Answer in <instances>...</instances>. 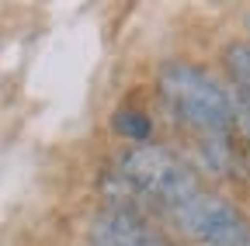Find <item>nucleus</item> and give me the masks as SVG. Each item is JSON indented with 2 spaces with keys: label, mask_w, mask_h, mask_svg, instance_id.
<instances>
[{
  "label": "nucleus",
  "mask_w": 250,
  "mask_h": 246,
  "mask_svg": "<svg viewBox=\"0 0 250 246\" xmlns=\"http://www.w3.org/2000/svg\"><path fill=\"white\" fill-rule=\"evenodd\" d=\"M118 173L136 194L149 198L167 215H174L198 191H205L198 173L184 160H177L170 149H160V146H136V149H129L122 156V163H118Z\"/></svg>",
  "instance_id": "2"
},
{
  "label": "nucleus",
  "mask_w": 250,
  "mask_h": 246,
  "mask_svg": "<svg viewBox=\"0 0 250 246\" xmlns=\"http://www.w3.org/2000/svg\"><path fill=\"white\" fill-rule=\"evenodd\" d=\"M170 219L202 246H250V222L226 198L212 191H198L188 205H181Z\"/></svg>",
  "instance_id": "3"
},
{
  "label": "nucleus",
  "mask_w": 250,
  "mask_h": 246,
  "mask_svg": "<svg viewBox=\"0 0 250 246\" xmlns=\"http://www.w3.org/2000/svg\"><path fill=\"white\" fill-rule=\"evenodd\" d=\"M115 129H118L122 135H129L132 142H143V139L149 135V118H146L143 111H118Z\"/></svg>",
  "instance_id": "6"
},
{
  "label": "nucleus",
  "mask_w": 250,
  "mask_h": 246,
  "mask_svg": "<svg viewBox=\"0 0 250 246\" xmlns=\"http://www.w3.org/2000/svg\"><path fill=\"white\" fill-rule=\"evenodd\" d=\"M160 97L195 132L226 135L236 121V104L229 101L226 87H219L205 70L188 63H167L160 70Z\"/></svg>",
  "instance_id": "1"
},
{
  "label": "nucleus",
  "mask_w": 250,
  "mask_h": 246,
  "mask_svg": "<svg viewBox=\"0 0 250 246\" xmlns=\"http://www.w3.org/2000/svg\"><path fill=\"white\" fill-rule=\"evenodd\" d=\"M90 246H174L129 208H108L90 226Z\"/></svg>",
  "instance_id": "4"
},
{
  "label": "nucleus",
  "mask_w": 250,
  "mask_h": 246,
  "mask_svg": "<svg viewBox=\"0 0 250 246\" xmlns=\"http://www.w3.org/2000/svg\"><path fill=\"white\" fill-rule=\"evenodd\" d=\"M226 70H229L233 83L240 87L243 101H250V45L233 42V45L226 49Z\"/></svg>",
  "instance_id": "5"
}]
</instances>
